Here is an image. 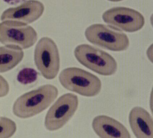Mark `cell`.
Instances as JSON below:
<instances>
[{
	"label": "cell",
	"instance_id": "1",
	"mask_svg": "<svg viewBox=\"0 0 153 138\" xmlns=\"http://www.w3.org/2000/svg\"><path fill=\"white\" fill-rule=\"evenodd\" d=\"M59 94L57 87L52 84L40 86L19 97L13 105L15 116L20 119L33 117L46 110Z\"/></svg>",
	"mask_w": 153,
	"mask_h": 138
},
{
	"label": "cell",
	"instance_id": "2",
	"mask_svg": "<svg viewBox=\"0 0 153 138\" xmlns=\"http://www.w3.org/2000/svg\"><path fill=\"white\" fill-rule=\"evenodd\" d=\"M59 80L65 89L84 97H95L102 87L97 76L78 67L64 69L59 74Z\"/></svg>",
	"mask_w": 153,
	"mask_h": 138
},
{
	"label": "cell",
	"instance_id": "3",
	"mask_svg": "<svg viewBox=\"0 0 153 138\" xmlns=\"http://www.w3.org/2000/svg\"><path fill=\"white\" fill-rule=\"evenodd\" d=\"M74 55L77 61L88 69L103 76L116 73L117 63L110 54L87 44L76 46Z\"/></svg>",
	"mask_w": 153,
	"mask_h": 138
},
{
	"label": "cell",
	"instance_id": "4",
	"mask_svg": "<svg viewBox=\"0 0 153 138\" xmlns=\"http://www.w3.org/2000/svg\"><path fill=\"white\" fill-rule=\"evenodd\" d=\"M85 36L93 44L110 51H125L129 46V38L121 30L102 24H94L87 27Z\"/></svg>",
	"mask_w": 153,
	"mask_h": 138
},
{
	"label": "cell",
	"instance_id": "5",
	"mask_svg": "<svg viewBox=\"0 0 153 138\" xmlns=\"http://www.w3.org/2000/svg\"><path fill=\"white\" fill-rule=\"evenodd\" d=\"M34 59L38 70L47 80L54 79L60 68V56L57 45L48 37L38 41L34 49Z\"/></svg>",
	"mask_w": 153,
	"mask_h": 138
},
{
	"label": "cell",
	"instance_id": "6",
	"mask_svg": "<svg viewBox=\"0 0 153 138\" xmlns=\"http://www.w3.org/2000/svg\"><path fill=\"white\" fill-rule=\"evenodd\" d=\"M37 39L36 31L28 24L10 21L0 23V42L6 46L28 49L35 44Z\"/></svg>",
	"mask_w": 153,
	"mask_h": 138
},
{
	"label": "cell",
	"instance_id": "7",
	"mask_svg": "<svg viewBox=\"0 0 153 138\" xmlns=\"http://www.w3.org/2000/svg\"><path fill=\"white\" fill-rule=\"evenodd\" d=\"M78 106V97L74 94L67 93L59 97L46 114L45 120L46 130L54 131L61 129L72 119Z\"/></svg>",
	"mask_w": 153,
	"mask_h": 138
},
{
	"label": "cell",
	"instance_id": "8",
	"mask_svg": "<svg viewBox=\"0 0 153 138\" xmlns=\"http://www.w3.org/2000/svg\"><path fill=\"white\" fill-rule=\"evenodd\" d=\"M104 22L120 30L128 33L137 32L145 25V19L137 10L124 7L112 8L102 15Z\"/></svg>",
	"mask_w": 153,
	"mask_h": 138
},
{
	"label": "cell",
	"instance_id": "9",
	"mask_svg": "<svg viewBox=\"0 0 153 138\" xmlns=\"http://www.w3.org/2000/svg\"><path fill=\"white\" fill-rule=\"evenodd\" d=\"M45 9L43 3L39 1H26L18 6L6 10L1 15V20L30 24L41 17Z\"/></svg>",
	"mask_w": 153,
	"mask_h": 138
},
{
	"label": "cell",
	"instance_id": "10",
	"mask_svg": "<svg viewBox=\"0 0 153 138\" xmlns=\"http://www.w3.org/2000/svg\"><path fill=\"white\" fill-rule=\"evenodd\" d=\"M92 127L96 134L101 138H130L129 131L121 123L105 115L94 117Z\"/></svg>",
	"mask_w": 153,
	"mask_h": 138
},
{
	"label": "cell",
	"instance_id": "11",
	"mask_svg": "<svg viewBox=\"0 0 153 138\" xmlns=\"http://www.w3.org/2000/svg\"><path fill=\"white\" fill-rule=\"evenodd\" d=\"M128 122L136 138H153V118L143 108L140 106L132 108L129 113Z\"/></svg>",
	"mask_w": 153,
	"mask_h": 138
},
{
	"label": "cell",
	"instance_id": "12",
	"mask_svg": "<svg viewBox=\"0 0 153 138\" xmlns=\"http://www.w3.org/2000/svg\"><path fill=\"white\" fill-rule=\"evenodd\" d=\"M24 52L22 49L13 46L0 47V73L11 70L22 61Z\"/></svg>",
	"mask_w": 153,
	"mask_h": 138
},
{
	"label": "cell",
	"instance_id": "13",
	"mask_svg": "<svg viewBox=\"0 0 153 138\" xmlns=\"http://www.w3.org/2000/svg\"><path fill=\"white\" fill-rule=\"evenodd\" d=\"M17 131L16 123L5 117H0V138H10Z\"/></svg>",
	"mask_w": 153,
	"mask_h": 138
},
{
	"label": "cell",
	"instance_id": "14",
	"mask_svg": "<svg viewBox=\"0 0 153 138\" xmlns=\"http://www.w3.org/2000/svg\"><path fill=\"white\" fill-rule=\"evenodd\" d=\"M36 71L31 68H25L20 71L17 76L18 81L22 84H27L35 82L38 78Z\"/></svg>",
	"mask_w": 153,
	"mask_h": 138
},
{
	"label": "cell",
	"instance_id": "15",
	"mask_svg": "<svg viewBox=\"0 0 153 138\" xmlns=\"http://www.w3.org/2000/svg\"><path fill=\"white\" fill-rule=\"evenodd\" d=\"M9 83L5 78L0 75V97L6 96L9 92Z\"/></svg>",
	"mask_w": 153,
	"mask_h": 138
},
{
	"label": "cell",
	"instance_id": "16",
	"mask_svg": "<svg viewBox=\"0 0 153 138\" xmlns=\"http://www.w3.org/2000/svg\"><path fill=\"white\" fill-rule=\"evenodd\" d=\"M3 1L9 5L16 6V5H19L20 4L24 3L27 0H3Z\"/></svg>",
	"mask_w": 153,
	"mask_h": 138
},
{
	"label": "cell",
	"instance_id": "17",
	"mask_svg": "<svg viewBox=\"0 0 153 138\" xmlns=\"http://www.w3.org/2000/svg\"><path fill=\"white\" fill-rule=\"evenodd\" d=\"M152 44L148 48V51H147V54L148 55V57H151L152 60V55H153V47H152Z\"/></svg>",
	"mask_w": 153,
	"mask_h": 138
},
{
	"label": "cell",
	"instance_id": "18",
	"mask_svg": "<svg viewBox=\"0 0 153 138\" xmlns=\"http://www.w3.org/2000/svg\"><path fill=\"white\" fill-rule=\"evenodd\" d=\"M108 1H110V2H120V1H123V0H108Z\"/></svg>",
	"mask_w": 153,
	"mask_h": 138
}]
</instances>
